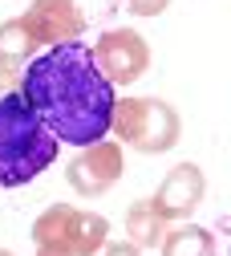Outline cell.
I'll use <instances>...</instances> for the list:
<instances>
[{
    "instance_id": "1",
    "label": "cell",
    "mask_w": 231,
    "mask_h": 256,
    "mask_svg": "<svg viewBox=\"0 0 231 256\" xmlns=\"http://www.w3.org/2000/svg\"><path fill=\"white\" fill-rule=\"evenodd\" d=\"M20 98L32 106L49 134L69 146H93L110 134L114 86L81 41H57L24 66Z\"/></svg>"
},
{
    "instance_id": "2",
    "label": "cell",
    "mask_w": 231,
    "mask_h": 256,
    "mask_svg": "<svg viewBox=\"0 0 231 256\" xmlns=\"http://www.w3.org/2000/svg\"><path fill=\"white\" fill-rule=\"evenodd\" d=\"M57 138L20 94L0 98V187H24L53 167Z\"/></svg>"
}]
</instances>
